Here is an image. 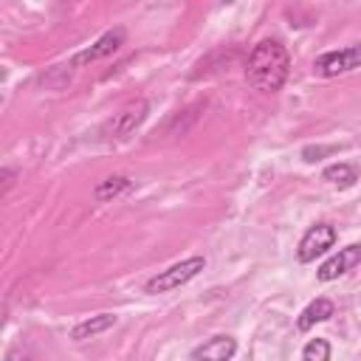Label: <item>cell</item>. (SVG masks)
Wrapping results in <instances>:
<instances>
[{
	"instance_id": "1",
	"label": "cell",
	"mask_w": 361,
	"mask_h": 361,
	"mask_svg": "<svg viewBox=\"0 0 361 361\" xmlns=\"http://www.w3.org/2000/svg\"><path fill=\"white\" fill-rule=\"evenodd\" d=\"M290 71V56L282 42L262 39L251 48L245 59V82L259 93H276L282 90Z\"/></svg>"
},
{
	"instance_id": "2",
	"label": "cell",
	"mask_w": 361,
	"mask_h": 361,
	"mask_svg": "<svg viewBox=\"0 0 361 361\" xmlns=\"http://www.w3.org/2000/svg\"><path fill=\"white\" fill-rule=\"evenodd\" d=\"M206 268V257H189V259H180L175 262L172 268L161 271L158 276H152L147 282V293H166V290H175L180 285H186L189 279H195L200 271Z\"/></svg>"
},
{
	"instance_id": "3",
	"label": "cell",
	"mask_w": 361,
	"mask_h": 361,
	"mask_svg": "<svg viewBox=\"0 0 361 361\" xmlns=\"http://www.w3.org/2000/svg\"><path fill=\"white\" fill-rule=\"evenodd\" d=\"M147 110H149V104L144 102V99H135V102H130L124 110H118V113H113V118L110 121H104V127H102V135L104 138H127L144 118H147Z\"/></svg>"
},
{
	"instance_id": "4",
	"label": "cell",
	"mask_w": 361,
	"mask_h": 361,
	"mask_svg": "<svg viewBox=\"0 0 361 361\" xmlns=\"http://www.w3.org/2000/svg\"><path fill=\"white\" fill-rule=\"evenodd\" d=\"M333 245H336V228L330 223H316V226H310L302 234L299 248H296V257H299V262H313L316 257H322Z\"/></svg>"
},
{
	"instance_id": "5",
	"label": "cell",
	"mask_w": 361,
	"mask_h": 361,
	"mask_svg": "<svg viewBox=\"0 0 361 361\" xmlns=\"http://www.w3.org/2000/svg\"><path fill=\"white\" fill-rule=\"evenodd\" d=\"M361 68V45H350L341 51H327L313 62V71L322 76H338L347 71Z\"/></svg>"
},
{
	"instance_id": "6",
	"label": "cell",
	"mask_w": 361,
	"mask_h": 361,
	"mask_svg": "<svg viewBox=\"0 0 361 361\" xmlns=\"http://www.w3.org/2000/svg\"><path fill=\"white\" fill-rule=\"evenodd\" d=\"M361 262V243H350L344 248H338V254H333L327 262H322V268L316 271V276L322 282H333L341 274H347L350 268H355Z\"/></svg>"
},
{
	"instance_id": "7",
	"label": "cell",
	"mask_w": 361,
	"mask_h": 361,
	"mask_svg": "<svg viewBox=\"0 0 361 361\" xmlns=\"http://www.w3.org/2000/svg\"><path fill=\"white\" fill-rule=\"evenodd\" d=\"M124 28H113V31H107V34H102L90 48H85L76 59H73V65H85V62H96V59H102V56H110L113 51H118L121 45H124Z\"/></svg>"
},
{
	"instance_id": "8",
	"label": "cell",
	"mask_w": 361,
	"mask_h": 361,
	"mask_svg": "<svg viewBox=\"0 0 361 361\" xmlns=\"http://www.w3.org/2000/svg\"><path fill=\"white\" fill-rule=\"evenodd\" d=\"M237 353V341L231 336H214L192 350V361H228Z\"/></svg>"
},
{
	"instance_id": "9",
	"label": "cell",
	"mask_w": 361,
	"mask_h": 361,
	"mask_svg": "<svg viewBox=\"0 0 361 361\" xmlns=\"http://www.w3.org/2000/svg\"><path fill=\"white\" fill-rule=\"evenodd\" d=\"M336 313V307H333V302L330 299H324V296H319V299H313L302 313H299V330H310L313 324H319V322H327L330 316Z\"/></svg>"
},
{
	"instance_id": "10",
	"label": "cell",
	"mask_w": 361,
	"mask_h": 361,
	"mask_svg": "<svg viewBox=\"0 0 361 361\" xmlns=\"http://www.w3.org/2000/svg\"><path fill=\"white\" fill-rule=\"evenodd\" d=\"M113 324H116V316H113V313H99V316H93V319L79 322V324L73 327L71 338H73V341H85V338H93V336L110 330Z\"/></svg>"
},
{
	"instance_id": "11",
	"label": "cell",
	"mask_w": 361,
	"mask_h": 361,
	"mask_svg": "<svg viewBox=\"0 0 361 361\" xmlns=\"http://www.w3.org/2000/svg\"><path fill=\"white\" fill-rule=\"evenodd\" d=\"M322 178H324L327 183H333V186L347 189V186H353V183L358 180V172H355V166H350V164H330V166H324Z\"/></svg>"
},
{
	"instance_id": "12",
	"label": "cell",
	"mask_w": 361,
	"mask_h": 361,
	"mask_svg": "<svg viewBox=\"0 0 361 361\" xmlns=\"http://www.w3.org/2000/svg\"><path fill=\"white\" fill-rule=\"evenodd\" d=\"M130 186H133L130 178H124V175H113V178H104V180L93 189V197H96V200H110V197L124 195Z\"/></svg>"
},
{
	"instance_id": "13",
	"label": "cell",
	"mask_w": 361,
	"mask_h": 361,
	"mask_svg": "<svg viewBox=\"0 0 361 361\" xmlns=\"http://www.w3.org/2000/svg\"><path fill=\"white\" fill-rule=\"evenodd\" d=\"M305 361H330V344L324 338H310L302 350Z\"/></svg>"
},
{
	"instance_id": "14",
	"label": "cell",
	"mask_w": 361,
	"mask_h": 361,
	"mask_svg": "<svg viewBox=\"0 0 361 361\" xmlns=\"http://www.w3.org/2000/svg\"><path fill=\"white\" fill-rule=\"evenodd\" d=\"M327 152H336V147H305V161H319V155H327Z\"/></svg>"
},
{
	"instance_id": "15",
	"label": "cell",
	"mask_w": 361,
	"mask_h": 361,
	"mask_svg": "<svg viewBox=\"0 0 361 361\" xmlns=\"http://www.w3.org/2000/svg\"><path fill=\"white\" fill-rule=\"evenodd\" d=\"M6 361H31V355H28V353H23V347H14V350H8Z\"/></svg>"
}]
</instances>
